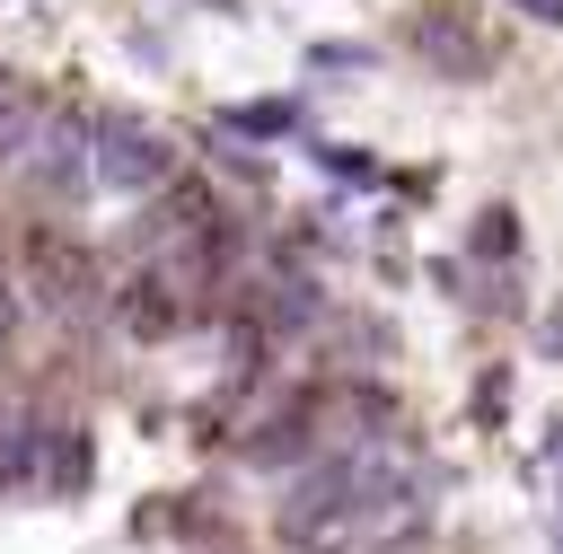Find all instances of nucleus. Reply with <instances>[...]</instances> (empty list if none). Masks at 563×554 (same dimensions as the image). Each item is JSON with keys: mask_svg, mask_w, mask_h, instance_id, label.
Returning a JSON list of instances; mask_svg holds the SVG:
<instances>
[{"mask_svg": "<svg viewBox=\"0 0 563 554\" xmlns=\"http://www.w3.org/2000/svg\"><path fill=\"white\" fill-rule=\"evenodd\" d=\"M422 519H431L422 475L378 440L317 448L282 492V536L299 554H396L422 536Z\"/></svg>", "mask_w": 563, "mask_h": 554, "instance_id": "f257e3e1", "label": "nucleus"}, {"mask_svg": "<svg viewBox=\"0 0 563 554\" xmlns=\"http://www.w3.org/2000/svg\"><path fill=\"white\" fill-rule=\"evenodd\" d=\"M88 176H97L106 193H158V185L176 176V149H167V132H150L141 114H97V123H88Z\"/></svg>", "mask_w": 563, "mask_h": 554, "instance_id": "f03ea898", "label": "nucleus"}, {"mask_svg": "<svg viewBox=\"0 0 563 554\" xmlns=\"http://www.w3.org/2000/svg\"><path fill=\"white\" fill-rule=\"evenodd\" d=\"M9 167H18L44 202H70V193L88 185V123H79L70 106H35L26 141L9 149Z\"/></svg>", "mask_w": 563, "mask_h": 554, "instance_id": "7ed1b4c3", "label": "nucleus"}, {"mask_svg": "<svg viewBox=\"0 0 563 554\" xmlns=\"http://www.w3.org/2000/svg\"><path fill=\"white\" fill-rule=\"evenodd\" d=\"M413 53L431 62V70H449V79H484L493 70V44L466 26V9H449V0H431V9H413Z\"/></svg>", "mask_w": 563, "mask_h": 554, "instance_id": "20e7f679", "label": "nucleus"}, {"mask_svg": "<svg viewBox=\"0 0 563 554\" xmlns=\"http://www.w3.org/2000/svg\"><path fill=\"white\" fill-rule=\"evenodd\" d=\"M220 123L246 132V141H282V132H299V106L290 97H255V106H220Z\"/></svg>", "mask_w": 563, "mask_h": 554, "instance_id": "39448f33", "label": "nucleus"}, {"mask_svg": "<svg viewBox=\"0 0 563 554\" xmlns=\"http://www.w3.org/2000/svg\"><path fill=\"white\" fill-rule=\"evenodd\" d=\"M475 255H519V229H510V211H484V220H475Z\"/></svg>", "mask_w": 563, "mask_h": 554, "instance_id": "423d86ee", "label": "nucleus"}, {"mask_svg": "<svg viewBox=\"0 0 563 554\" xmlns=\"http://www.w3.org/2000/svg\"><path fill=\"white\" fill-rule=\"evenodd\" d=\"M317 70H369L361 44H317Z\"/></svg>", "mask_w": 563, "mask_h": 554, "instance_id": "0eeeda50", "label": "nucleus"}, {"mask_svg": "<svg viewBox=\"0 0 563 554\" xmlns=\"http://www.w3.org/2000/svg\"><path fill=\"white\" fill-rule=\"evenodd\" d=\"M519 9H528V18H545V26L563 18V0H519Z\"/></svg>", "mask_w": 563, "mask_h": 554, "instance_id": "6e6552de", "label": "nucleus"}, {"mask_svg": "<svg viewBox=\"0 0 563 554\" xmlns=\"http://www.w3.org/2000/svg\"><path fill=\"white\" fill-rule=\"evenodd\" d=\"M545 343H554V352H563V317H554V325H545Z\"/></svg>", "mask_w": 563, "mask_h": 554, "instance_id": "1a4fd4ad", "label": "nucleus"}]
</instances>
